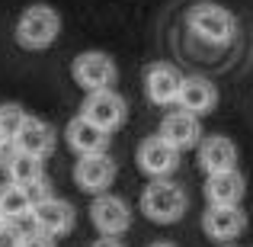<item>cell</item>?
I'll list each match as a JSON object with an SVG mask.
<instances>
[{
  "label": "cell",
  "instance_id": "obj_14",
  "mask_svg": "<svg viewBox=\"0 0 253 247\" xmlns=\"http://www.w3.org/2000/svg\"><path fill=\"white\" fill-rule=\"evenodd\" d=\"M199 167L205 170V177L237 170V145L228 135H205L199 142Z\"/></svg>",
  "mask_w": 253,
  "mask_h": 247
},
{
  "label": "cell",
  "instance_id": "obj_5",
  "mask_svg": "<svg viewBox=\"0 0 253 247\" xmlns=\"http://www.w3.org/2000/svg\"><path fill=\"white\" fill-rule=\"evenodd\" d=\"M125 116H128V106H125V99L116 90H93L81 103V119H86L96 129H103L106 135L116 132L125 122Z\"/></svg>",
  "mask_w": 253,
  "mask_h": 247
},
{
  "label": "cell",
  "instance_id": "obj_23",
  "mask_svg": "<svg viewBox=\"0 0 253 247\" xmlns=\"http://www.w3.org/2000/svg\"><path fill=\"white\" fill-rule=\"evenodd\" d=\"M19 247H55V238L42 235V231H29V235H23V244Z\"/></svg>",
  "mask_w": 253,
  "mask_h": 247
},
{
  "label": "cell",
  "instance_id": "obj_20",
  "mask_svg": "<svg viewBox=\"0 0 253 247\" xmlns=\"http://www.w3.org/2000/svg\"><path fill=\"white\" fill-rule=\"evenodd\" d=\"M23 119H26V112L19 109V106H13V103L0 106V151L13 145V138H16V132H19V125H23Z\"/></svg>",
  "mask_w": 253,
  "mask_h": 247
},
{
  "label": "cell",
  "instance_id": "obj_26",
  "mask_svg": "<svg viewBox=\"0 0 253 247\" xmlns=\"http://www.w3.org/2000/svg\"><path fill=\"white\" fill-rule=\"evenodd\" d=\"M0 225H3V215H0Z\"/></svg>",
  "mask_w": 253,
  "mask_h": 247
},
{
  "label": "cell",
  "instance_id": "obj_27",
  "mask_svg": "<svg viewBox=\"0 0 253 247\" xmlns=\"http://www.w3.org/2000/svg\"><path fill=\"white\" fill-rule=\"evenodd\" d=\"M224 247H231V244H224Z\"/></svg>",
  "mask_w": 253,
  "mask_h": 247
},
{
  "label": "cell",
  "instance_id": "obj_3",
  "mask_svg": "<svg viewBox=\"0 0 253 247\" xmlns=\"http://www.w3.org/2000/svg\"><path fill=\"white\" fill-rule=\"evenodd\" d=\"M186 23H189L192 36H199L209 45H228V42H234V36H237L234 13L218 6V3H211V0H202V3L192 6Z\"/></svg>",
  "mask_w": 253,
  "mask_h": 247
},
{
  "label": "cell",
  "instance_id": "obj_18",
  "mask_svg": "<svg viewBox=\"0 0 253 247\" xmlns=\"http://www.w3.org/2000/svg\"><path fill=\"white\" fill-rule=\"evenodd\" d=\"M6 173H10V183L13 186H29L32 180L45 177V167H42V157H32V154H23V151H13L10 161H6Z\"/></svg>",
  "mask_w": 253,
  "mask_h": 247
},
{
  "label": "cell",
  "instance_id": "obj_13",
  "mask_svg": "<svg viewBox=\"0 0 253 247\" xmlns=\"http://www.w3.org/2000/svg\"><path fill=\"white\" fill-rule=\"evenodd\" d=\"M247 228V215L241 205H209L202 215V231L211 241H231Z\"/></svg>",
  "mask_w": 253,
  "mask_h": 247
},
{
  "label": "cell",
  "instance_id": "obj_2",
  "mask_svg": "<svg viewBox=\"0 0 253 247\" xmlns=\"http://www.w3.org/2000/svg\"><path fill=\"white\" fill-rule=\"evenodd\" d=\"M61 32V16H58L55 6L48 3H32L19 13L16 19V42L29 51H42Z\"/></svg>",
  "mask_w": 253,
  "mask_h": 247
},
{
  "label": "cell",
  "instance_id": "obj_12",
  "mask_svg": "<svg viewBox=\"0 0 253 247\" xmlns=\"http://www.w3.org/2000/svg\"><path fill=\"white\" fill-rule=\"evenodd\" d=\"M55 145H58L55 129H51L48 122H42V119H36V116H26L23 125H19V132H16V138H13V151L42 157V161L55 151Z\"/></svg>",
  "mask_w": 253,
  "mask_h": 247
},
{
  "label": "cell",
  "instance_id": "obj_16",
  "mask_svg": "<svg viewBox=\"0 0 253 247\" xmlns=\"http://www.w3.org/2000/svg\"><path fill=\"white\" fill-rule=\"evenodd\" d=\"M205 196H209V205H241L247 196V180L241 170L211 173L205 177Z\"/></svg>",
  "mask_w": 253,
  "mask_h": 247
},
{
  "label": "cell",
  "instance_id": "obj_9",
  "mask_svg": "<svg viewBox=\"0 0 253 247\" xmlns=\"http://www.w3.org/2000/svg\"><path fill=\"white\" fill-rule=\"evenodd\" d=\"M116 173H119V167H116L109 151H106V154H86L74 164V183L81 186L84 193H90V196H103L112 186Z\"/></svg>",
  "mask_w": 253,
  "mask_h": 247
},
{
  "label": "cell",
  "instance_id": "obj_15",
  "mask_svg": "<svg viewBox=\"0 0 253 247\" xmlns=\"http://www.w3.org/2000/svg\"><path fill=\"white\" fill-rule=\"evenodd\" d=\"M215 103H218V90H215V84H211L209 77H199V74L183 77L179 99H176L179 109H186V112H192L196 119H202L205 112L215 109Z\"/></svg>",
  "mask_w": 253,
  "mask_h": 247
},
{
  "label": "cell",
  "instance_id": "obj_19",
  "mask_svg": "<svg viewBox=\"0 0 253 247\" xmlns=\"http://www.w3.org/2000/svg\"><path fill=\"white\" fill-rule=\"evenodd\" d=\"M32 205H29V196H26L23 186H3L0 190V215H3V222H23V218H29Z\"/></svg>",
  "mask_w": 253,
  "mask_h": 247
},
{
  "label": "cell",
  "instance_id": "obj_25",
  "mask_svg": "<svg viewBox=\"0 0 253 247\" xmlns=\"http://www.w3.org/2000/svg\"><path fill=\"white\" fill-rule=\"evenodd\" d=\"M148 247H176V244H170V241H154V244H148Z\"/></svg>",
  "mask_w": 253,
  "mask_h": 247
},
{
  "label": "cell",
  "instance_id": "obj_4",
  "mask_svg": "<svg viewBox=\"0 0 253 247\" xmlns=\"http://www.w3.org/2000/svg\"><path fill=\"white\" fill-rule=\"evenodd\" d=\"M71 74H74L81 90L93 93V90H112L119 68L112 61V55H106V51H81L71 64Z\"/></svg>",
  "mask_w": 253,
  "mask_h": 247
},
{
  "label": "cell",
  "instance_id": "obj_7",
  "mask_svg": "<svg viewBox=\"0 0 253 247\" xmlns=\"http://www.w3.org/2000/svg\"><path fill=\"white\" fill-rule=\"evenodd\" d=\"M135 161H138V170L151 180H164L170 177L173 170L179 167V151L170 148L161 135H148L135 151Z\"/></svg>",
  "mask_w": 253,
  "mask_h": 247
},
{
  "label": "cell",
  "instance_id": "obj_1",
  "mask_svg": "<svg viewBox=\"0 0 253 247\" xmlns=\"http://www.w3.org/2000/svg\"><path fill=\"white\" fill-rule=\"evenodd\" d=\"M189 209V193L179 183H173L170 177L164 180H151L141 193V212L148 222L154 225H173L186 215Z\"/></svg>",
  "mask_w": 253,
  "mask_h": 247
},
{
  "label": "cell",
  "instance_id": "obj_22",
  "mask_svg": "<svg viewBox=\"0 0 253 247\" xmlns=\"http://www.w3.org/2000/svg\"><path fill=\"white\" fill-rule=\"evenodd\" d=\"M19 244H23V231L13 222H3L0 225V247H19Z\"/></svg>",
  "mask_w": 253,
  "mask_h": 247
},
{
  "label": "cell",
  "instance_id": "obj_11",
  "mask_svg": "<svg viewBox=\"0 0 253 247\" xmlns=\"http://www.w3.org/2000/svg\"><path fill=\"white\" fill-rule=\"evenodd\" d=\"M157 135H161L164 142L170 145V148L186 151V148H196V145L202 142V125H199V119L192 116V112H186V109H170L167 116L161 119V129H157Z\"/></svg>",
  "mask_w": 253,
  "mask_h": 247
},
{
  "label": "cell",
  "instance_id": "obj_21",
  "mask_svg": "<svg viewBox=\"0 0 253 247\" xmlns=\"http://www.w3.org/2000/svg\"><path fill=\"white\" fill-rule=\"evenodd\" d=\"M26 190V196H29V205H39V202H45V199H51L55 193H51V183H48V177H39V180H32L29 186H23Z\"/></svg>",
  "mask_w": 253,
  "mask_h": 247
},
{
  "label": "cell",
  "instance_id": "obj_8",
  "mask_svg": "<svg viewBox=\"0 0 253 247\" xmlns=\"http://www.w3.org/2000/svg\"><path fill=\"white\" fill-rule=\"evenodd\" d=\"M179 87H183V71L170 61H154L144 71V97L154 106H176Z\"/></svg>",
  "mask_w": 253,
  "mask_h": 247
},
{
  "label": "cell",
  "instance_id": "obj_6",
  "mask_svg": "<svg viewBox=\"0 0 253 247\" xmlns=\"http://www.w3.org/2000/svg\"><path fill=\"white\" fill-rule=\"evenodd\" d=\"M90 222L103 238H116L131 228V209L125 199L103 193V196H93V202H90Z\"/></svg>",
  "mask_w": 253,
  "mask_h": 247
},
{
  "label": "cell",
  "instance_id": "obj_10",
  "mask_svg": "<svg viewBox=\"0 0 253 247\" xmlns=\"http://www.w3.org/2000/svg\"><path fill=\"white\" fill-rule=\"evenodd\" d=\"M29 218H32V225H36V231H42V235H48V238H61L74 228V205L58 199V196H51V199H45V202L32 205Z\"/></svg>",
  "mask_w": 253,
  "mask_h": 247
},
{
  "label": "cell",
  "instance_id": "obj_17",
  "mask_svg": "<svg viewBox=\"0 0 253 247\" xmlns=\"http://www.w3.org/2000/svg\"><path fill=\"white\" fill-rule=\"evenodd\" d=\"M64 138H68V145L77 151L81 157L86 154H106L109 151V135H106L103 129H96V125H90L86 119H71L68 129H64Z\"/></svg>",
  "mask_w": 253,
  "mask_h": 247
},
{
  "label": "cell",
  "instance_id": "obj_24",
  "mask_svg": "<svg viewBox=\"0 0 253 247\" xmlns=\"http://www.w3.org/2000/svg\"><path fill=\"white\" fill-rule=\"evenodd\" d=\"M90 247H122V244H119L116 238H99V241H93Z\"/></svg>",
  "mask_w": 253,
  "mask_h": 247
}]
</instances>
